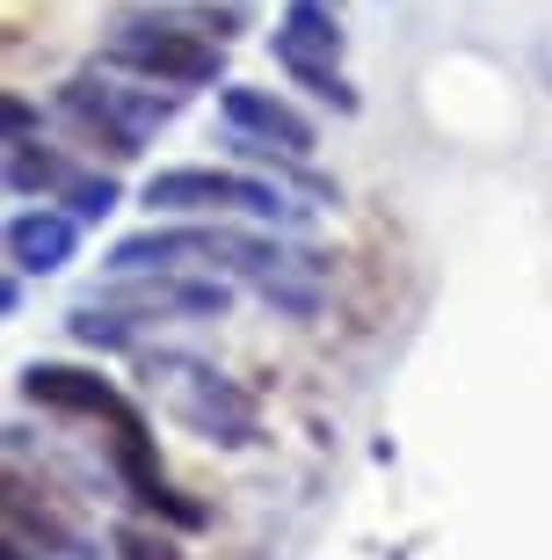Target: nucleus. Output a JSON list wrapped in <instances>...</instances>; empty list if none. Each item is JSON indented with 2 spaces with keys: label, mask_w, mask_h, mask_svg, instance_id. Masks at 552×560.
<instances>
[{
  "label": "nucleus",
  "mask_w": 552,
  "mask_h": 560,
  "mask_svg": "<svg viewBox=\"0 0 552 560\" xmlns=\"http://www.w3.org/2000/svg\"><path fill=\"white\" fill-rule=\"evenodd\" d=\"M240 22L233 15H117L103 30V66L153 88H225V44Z\"/></svg>",
  "instance_id": "obj_1"
},
{
  "label": "nucleus",
  "mask_w": 552,
  "mask_h": 560,
  "mask_svg": "<svg viewBox=\"0 0 552 560\" xmlns=\"http://www.w3.org/2000/svg\"><path fill=\"white\" fill-rule=\"evenodd\" d=\"M139 205L153 219H247V226L306 233L313 205H298L277 175H247V167H161L145 175Z\"/></svg>",
  "instance_id": "obj_2"
},
{
  "label": "nucleus",
  "mask_w": 552,
  "mask_h": 560,
  "mask_svg": "<svg viewBox=\"0 0 552 560\" xmlns=\"http://www.w3.org/2000/svg\"><path fill=\"white\" fill-rule=\"evenodd\" d=\"M59 117L81 131V145H95L109 167H131L153 131L183 117V88H167V95L153 81L124 88L117 73L95 59V66H81V73H66V81H59Z\"/></svg>",
  "instance_id": "obj_3"
},
{
  "label": "nucleus",
  "mask_w": 552,
  "mask_h": 560,
  "mask_svg": "<svg viewBox=\"0 0 552 560\" xmlns=\"http://www.w3.org/2000/svg\"><path fill=\"white\" fill-rule=\"evenodd\" d=\"M145 386L167 400V422L189 436H204V444H219V452H255L262 444V408H255V394L247 386H233L225 372H211V364H197V357H145Z\"/></svg>",
  "instance_id": "obj_4"
},
{
  "label": "nucleus",
  "mask_w": 552,
  "mask_h": 560,
  "mask_svg": "<svg viewBox=\"0 0 552 560\" xmlns=\"http://www.w3.org/2000/svg\"><path fill=\"white\" fill-rule=\"evenodd\" d=\"M87 299H103L109 313H124L131 328H175V320H225L233 306V277L204 270H139V277H109Z\"/></svg>",
  "instance_id": "obj_5"
},
{
  "label": "nucleus",
  "mask_w": 552,
  "mask_h": 560,
  "mask_svg": "<svg viewBox=\"0 0 552 560\" xmlns=\"http://www.w3.org/2000/svg\"><path fill=\"white\" fill-rule=\"evenodd\" d=\"M22 400H37V408H51V416H73V422H124L139 416L131 400L109 386L103 372H81V364H22Z\"/></svg>",
  "instance_id": "obj_6"
},
{
  "label": "nucleus",
  "mask_w": 552,
  "mask_h": 560,
  "mask_svg": "<svg viewBox=\"0 0 552 560\" xmlns=\"http://www.w3.org/2000/svg\"><path fill=\"white\" fill-rule=\"evenodd\" d=\"M219 117H225V131H247V139H262V145H284V153H298V161H313V153H320L313 117L298 103H284L277 88L225 81L219 88Z\"/></svg>",
  "instance_id": "obj_7"
},
{
  "label": "nucleus",
  "mask_w": 552,
  "mask_h": 560,
  "mask_svg": "<svg viewBox=\"0 0 552 560\" xmlns=\"http://www.w3.org/2000/svg\"><path fill=\"white\" fill-rule=\"evenodd\" d=\"M81 219L59 205H22L8 211V233H0V248H8V270L22 277H59L73 255H81Z\"/></svg>",
  "instance_id": "obj_8"
},
{
  "label": "nucleus",
  "mask_w": 552,
  "mask_h": 560,
  "mask_svg": "<svg viewBox=\"0 0 552 560\" xmlns=\"http://www.w3.org/2000/svg\"><path fill=\"white\" fill-rule=\"evenodd\" d=\"M269 59H313V66H342V8L334 0H284Z\"/></svg>",
  "instance_id": "obj_9"
},
{
  "label": "nucleus",
  "mask_w": 552,
  "mask_h": 560,
  "mask_svg": "<svg viewBox=\"0 0 552 560\" xmlns=\"http://www.w3.org/2000/svg\"><path fill=\"white\" fill-rule=\"evenodd\" d=\"M81 175H87V167H81V161H66L59 145H44V131H30V139H8V189H15V197L66 205Z\"/></svg>",
  "instance_id": "obj_10"
},
{
  "label": "nucleus",
  "mask_w": 552,
  "mask_h": 560,
  "mask_svg": "<svg viewBox=\"0 0 552 560\" xmlns=\"http://www.w3.org/2000/svg\"><path fill=\"white\" fill-rule=\"evenodd\" d=\"M66 335H73L81 350H103V357H117V350H139V328H131L124 313H109L103 299H81V306L66 313Z\"/></svg>",
  "instance_id": "obj_11"
},
{
  "label": "nucleus",
  "mask_w": 552,
  "mask_h": 560,
  "mask_svg": "<svg viewBox=\"0 0 552 560\" xmlns=\"http://www.w3.org/2000/svg\"><path fill=\"white\" fill-rule=\"evenodd\" d=\"M284 81L306 88L320 109H334V117H356L364 109V95H356V81H349L342 66H313V59H284Z\"/></svg>",
  "instance_id": "obj_12"
},
{
  "label": "nucleus",
  "mask_w": 552,
  "mask_h": 560,
  "mask_svg": "<svg viewBox=\"0 0 552 560\" xmlns=\"http://www.w3.org/2000/svg\"><path fill=\"white\" fill-rule=\"evenodd\" d=\"M117 546H124V560H175V539H153V532H139V524H124Z\"/></svg>",
  "instance_id": "obj_13"
},
{
  "label": "nucleus",
  "mask_w": 552,
  "mask_h": 560,
  "mask_svg": "<svg viewBox=\"0 0 552 560\" xmlns=\"http://www.w3.org/2000/svg\"><path fill=\"white\" fill-rule=\"evenodd\" d=\"M0 313H22V270L0 277Z\"/></svg>",
  "instance_id": "obj_14"
},
{
  "label": "nucleus",
  "mask_w": 552,
  "mask_h": 560,
  "mask_svg": "<svg viewBox=\"0 0 552 560\" xmlns=\"http://www.w3.org/2000/svg\"><path fill=\"white\" fill-rule=\"evenodd\" d=\"M334 8H342V0H334Z\"/></svg>",
  "instance_id": "obj_15"
}]
</instances>
